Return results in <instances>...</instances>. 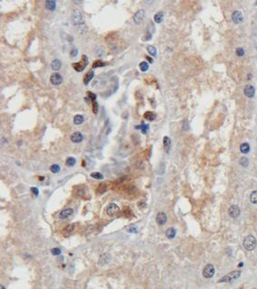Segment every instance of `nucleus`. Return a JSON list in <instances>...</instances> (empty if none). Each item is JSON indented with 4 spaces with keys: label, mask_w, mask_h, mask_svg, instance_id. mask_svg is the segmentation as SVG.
<instances>
[{
    "label": "nucleus",
    "mask_w": 257,
    "mask_h": 289,
    "mask_svg": "<svg viewBox=\"0 0 257 289\" xmlns=\"http://www.w3.org/2000/svg\"><path fill=\"white\" fill-rule=\"evenodd\" d=\"M256 244H257L256 239L254 236H252V235H248V236L245 237V239H243V247H245V248L248 251L254 250L256 247Z\"/></svg>",
    "instance_id": "f257e3e1"
},
{
    "label": "nucleus",
    "mask_w": 257,
    "mask_h": 289,
    "mask_svg": "<svg viewBox=\"0 0 257 289\" xmlns=\"http://www.w3.org/2000/svg\"><path fill=\"white\" fill-rule=\"evenodd\" d=\"M240 275H241V272L239 270L233 271L231 273L225 275V277H223L219 280V283H222V282H225V283H231V282H234L235 280H237L240 277Z\"/></svg>",
    "instance_id": "f03ea898"
},
{
    "label": "nucleus",
    "mask_w": 257,
    "mask_h": 289,
    "mask_svg": "<svg viewBox=\"0 0 257 289\" xmlns=\"http://www.w3.org/2000/svg\"><path fill=\"white\" fill-rule=\"evenodd\" d=\"M87 64H88V58H87V56L85 55H82V58H81V60L79 62L72 64V66L76 72L79 73V72H82L87 66Z\"/></svg>",
    "instance_id": "7ed1b4c3"
},
{
    "label": "nucleus",
    "mask_w": 257,
    "mask_h": 289,
    "mask_svg": "<svg viewBox=\"0 0 257 289\" xmlns=\"http://www.w3.org/2000/svg\"><path fill=\"white\" fill-rule=\"evenodd\" d=\"M214 272H215L214 266L212 264H208L204 267V269H203V275H204V277L205 278H211L214 277Z\"/></svg>",
    "instance_id": "20e7f679"
},
{
    "label": "nucleus",
    "mask_w": 257,
    "mask_h": 289,
    "mask_svg": "<svg viewBox=\"0 0 257 289\" xmlns=\"http://www.w3.org/2000/svg\"><path fill=\"white\" fill-rule=\"evenodd\" d=\"M120 211V209H119V207L116 205V204H114V203H111L109 204V206L107 207V209H106V213L107 215L109 217H114V216H116V215L119 213Z\"/></svg>",
    "instance_id": "39448f33"
},
{
    "label": "nucleus",
    "mask_w": 257,
    "mask_h": 289,
    "mask_svg": "<svg viewBox=\"0 0 257 289\" xmlns=\"http://www.w3.org/2000/svg\"><path fill=\"white\" fill-rule=\"evenodd\" d=\"M50 82L54 85H59L63 82V77L59 73H54L50 76Z\"/></svg>",
    "instance_id": "423d86ee"
},
{
    "label": "nucleus",
    "mask_w": 257,
    "mask_h": 289,
    "mask_svg": "<svg viewBox=\"0 0 257 289\" xmlns=\"http://www.w3.org/2000/svg\"><path fill=\"white\" fill-rule=\"evenodd\" d=\"M240 213H241V210L239 209V207L238 206H236V205H232L231 207L229 208V210H228V214H229V216L233 218H238L240 216Z\"/></svg>",
    "instance_id": "0eeeda50"
},
{
    "label": "nucleus",
    "mask_w": 257,
    "mask_h": 289,
    "mask_svg": "<svg viewBox=\"0 0 257 289\" xmlns=\"http://www.w3.org/2000/svg\"><path fill=\"white\" fill-rule=\"evenodd\" d=\"M243 93L248 98H253L255 95V89L252 84H247L245 89H243Z\"/></svg>",
    "instance_id": "6e6552de"
},
{
    "label": "nucleus",
    "mask_w": 257,
    "mask_h": 289,
    "mask_svg": "<svg viewBox=\"0 0 257 289\" xmlns=\"http://www.w3.org/2000/svg\"><path fill=\"white\" fill-rule=\"evenodd\" d=\"M145 10L143 9H140L138 10L136 14H134V22L136 23V24H140L142 23V21L144 20L145 18Z\"/></svg>",
    "instance_id": "1a4fd4ad"
},
{
    "label": "nucleus",
    "mask_w": 257,
    "mask_h": 289,
    "mask_svg": "<svg viewBox=\"0 0 257 289\" xmlns=\"http://www.w3.org/2000/svg\"><path fill=\"white\" fill-rule=\"evenodd\" d=\"M232 19L235 24H241L243 21V16L242 12L240 11H234L232 14Z\"/></svg>",
    "instance_id": "9d476101"
},
{
    "label": "nucleus",
    "mask_w": 257,
    "mask_h": 289,
    "mask_svg": "<svg viewBox=\"0 0 257 289\" xmlns=\"http://www.w3.org/2000/svg\"><path fill=\"white\" fill-rule=\"evenodd\" d=\"M72 22L74 25H79L83 22L82 15L80 14L78 11H75L72 15Z\"/></svg>",
    "instance_id": "9b49d317"
},
{
    "label": "nucleus",
    "mask_w": 257,
    "mask_h": 289,
    "mask_svg": "<svg viewBox=\"0 0 257 289\" xmlns=\"http://www.w3.org/2000/svg\"><path fill=\"white\" fill-rule=\"evenodd\" d=\"M166 220H167V217L165 213L164 212H159L156 216V222L158 225L160 226H163L166 223Z\"/></svg>",
    "instance_id": "f8f14e48"
},
{
    "label": "nucleus",
    "mask_w": 257,
    "mask_h": 289,
    "mask_svg": "<svg viewBox=\"0 0 257 289\" xmlns=\"http://www.w3.org/2000/svg\"><path fill=\"white\" fill-rule=\"evenodd\" d=\"M71 140L73 142H75V143H79L81 142L83 140V135H82V133L79 132V131H76V132H74L72 135H71Z\"/></svg>",
    "instance_id": "ddd939ff"
},
{
    "label": "nucleus",
    "mask_w": 257,
    "mask_h": 289,
    "mask_svg": "<svg viewBox=\"0 0 257 289\" xmlns=\"http://www.w3.org/2000/svg\"><path fill=\"white\" fill-rule=\"evenodd\" d=\"M74 213V210L72 209H65L64 210H62L60 212L59 214V218H69L71 215Z\"/></svg>",
    "instance_id": "4468645a"
},
{
    "label": "nucleus",
    "mask_w": 257,
    "mask_h": 289,
    "mask_svg": "<svg viewBox=\"0 0 257 289\" xmlns=\"http://www.w3.org/2000/svg\"><path fill=\"white\" fill-rule=\"evenodd\" d=\"M45 8L47 10L54 11L56 8V2L55 1V0H47V1H45Z\"/></svg>",
    "instance_id": "2eb2a0df"
},
{
    "label": "nucleus",
    "mask_w": 257,
    "mask_h": 289,
    "mask_svg": "<svg viewBox=\"0 0 257 289\" xmlns=\"http://www.w3.org/2000/svg\"><path fill=\"white\" fill-rule=\"evenodd\" d=\"M163 143H164V148H165V152L168 153L171 149V139L167 136H165L163 140Z\"/></svg>",
    "instance_id": "dca6fc26"
},
{
    "label": "nucleus",
    "mask_w": 257,
    "mask_h": 289,
    "mask_svg": "<svg viewBox=\"0 0 257 289\" xmlns=\"http://www.w3.org/2000/svg\"><path fill=\"white\" fill-rule=\"evenodd\" d=\"M94 75V73L93 71H89L85 73V75L84 76V84L85 85H88V84L90 83V81L93 79Z\"/></svg>",
    "instance_id": "f3484780"
},
{
    "label": "nucleus",
    "mask_w": 257,
    "mask_h": 289,
    "mask_svg": "<svg viewBox=\"0 0 257 289\" xmlns=\"http://www.w3.org/2000/svg\"><path fill=\"white\" fill-rule=\"evenodd\" d=\"M110 260V256L108 254H104L101 256L100 259H99V265L100 266H104L106 265L108 263V261Z\"/></svg>",
    "instance_id": "a211bd4d"
},
{
    "label": "nucleus",
    "mask_w": 257,
    "mask_h": 289,
    "mask_svg": "<svg viewBox=\"0 0 257 289\" xmlns=\"http://www.w3.org/2000/svg\"><path fill=\"white\" fill-rule=\"evenodd\" d=\"M61 66H62V64H61V61H59L58 59L54 60V61L51 63V68H52L54 71H58V70H60Z\"/></svg>",
    "instance_id": "6ab92c4d"
},
{
    "label": "nucleus",
    "mask_w": 257,
    "mask_h": 289,
    "mask_svg": "<svg viewBox=\"0 0 257 289\" xmlns=\"http://www.w3.org/2000/svg\"><path fill=\"white\" fill-rule=\"evenodd\" d=\"M144 117L147 121H150V122H152V121H154L155 118H156V114H155L154 112H146L144 114Z\"/></svg>",
    "instance_id": "aec40b11"
},
{
    "label": "nucleus",
    "mask_w": 257,
    "mask_h": 289,
    "mask_svg": "<svg viewBox=\"0 0 257 289\" xmlns=\"http://www.w3.org/2000/svg\"><path fill=\"white\" fill-rule=\"evenodd\" d=\"M84 121H85L84 116L81 115V114H77V115H76L75 118H74V123L76 125H80L84 123Z\"/></svg>",
    "instance_id": "412c9836"
},
{
    "label": "nucleus",
    "mask_w": 257,
    "mask_h": 289,
    "mask_svg": "<svg viewBox=\"0 0 257 289\" xmlns=\"http://www.w3.org/2000/svg\"><path fill=\"white\" fill-rule=\"evenodd\" d=\"M240 151L243 154H247L250 151V145L247 142L242 143L240 146Z\"/></svg>",
    "instance_id": "4be33fe9"
},
{
    "label": "nucleus",
    "mask_w": 257,
    "mask_h": 289,
    "mask_svg": "<svg viewBox=\"0 0 257 289\" xmlns=\"http://www.w3.org/2000/svg\"><path fill=\"white\" fill-rule=\"evenodd\" d=\"M165 235H166V237L168 238H174L175 237V235H176V231H175V229L174 227H170L166 230Z\"/></svg>",
    "instance_id": "5701e85b"
},
{
    "label": "nucleus",
    "mask_w": 257,
    "mask_h": 289,
    "mask_svg": "<svg viewBox=\"0 0 257 289\" xmlns=\"http://www.w3.org/2000/svg\"><path fill=\"white\" fill-rule=\"evenodd\" d=\"M163 19H164V14H163V12H158L156 13V14L154 15V22L155 23H161L162 21H163Z\"/></svg>",
    "instance_id": "b1692460"
},
{
    "label": "nucleus",
    "mask_w": 257,
    "mask_h": 289,
    "mask_svg": "<svg viewBox=\"0 0 257 289\" xmlns=\"http://www.w3.org/2000/svg\"><path fill=\"white\" fill-rule=\"evenodd\" d=\"M136 129H137V130H141L142 132H143L144 134H146L147 131H148V129H149V125L145 124V123H142V124H140V125L136 126Z\"/></svg>",
    "instance_id": "393cba45"
},
{
    "label": "nucleus",
    "mask_w": 257,
    "mask_h": 289,
    "mask_svg": "<svg viewBox=\"0 0 257 289\" xmlns=\"http://www.w3.org/2000/svg\"><path fill=\"white\" fill-rule=\"evenodd\" d=\"M76 160L74 157H68L65 160V164L68 167H73L74 165L76 164Z\"/></svg>",
    "instance_id": "a878e982"
},
{
    "label": "nucleus",
    "mask_w": 257,
    "mask_h": 289,
    "mask_svg": "<svg viewBox=\"0 0 257 289\" xmlns=\"http://www.w3.org/2000/svg\"><path fill=\"white\" fill-rule=\"evenodd\" d=\"M105 65H106V63L101 61V60H96V61H94L93 63V68H98V67H103Z\"/></svg>",
    "instance_id": "bb28decb"
},
{
    "label": "nucleus",
    "mask_w": 257,
    "mask_h": 289,
    "mask_svg": "<svg viewBox=\"0 0 257 289\" xmlns=\"http://www.w3.org/2000/svg\"><path fill=\"white\" fill-rule=\"evenodd\" d=\"M250 201L253 204H257V190H254L250 194Z\"/></svg>",
    "instance_id": "cd10ccee"
},
{
    "label": "nucleus",
    "mask_w": 257,
    "mask_h": 289,
    "mask_svg": "<svg viewBox=\"0 0 257 289\" xmlns=\"http://www.w3.org/2000/svg\"><path fill=\"white\" fill-rule=\"evenodd\" d=\"M147 52L150 53L151 55H153L154 57L156 56V48L154 47L153 45H148L147 46Z\"/></svg>",
    "instance_id": "c85d7f7f"
},
{
    "label": "nucleus",
    "mask_w": 257,
    "mask_h": 289,
    "mask_svg": "<svg viewBox=\"0 0 257 289\" xmlns=\"http://www.w3.org/2000/svg\"><path fill=\"white\" fill-rule=\"evenodd\" d=\"M139 68L142 72H145L149 68V64H148L147 62H141L139 64Z\"/></svg>",
    "instance_id": "c756f323"
},
{
    "label": "nucleus",
    "mask_w": 257,
    "mask_h": 289,
    "mask_svg": "<svg viewBox=\"0 0 257 289\" xmlns=\"http://www.w3.org/2000/svg\"><path fill=\"white\" fill-rule=\"evenodd\" d=\"M106 190H107V186H106V184L102 183V184H100V185L98 186L97 192L100 193V194H103V193H105V192L106 191Z\"/></svg>",
    "instance_id": "7c9ffc66"
},
{
    "label": "nucleus",
    "mask_w": 257,
    "mask_h": 289,
    "mask_svg": "<svg viewBox=\"0 0 257 289\" xmlns=\"http://www.w3.org/2000/svg\"><path fill=\"white\" fill-rule=\"evenodd\" d=\"M91 177L94 179H104V175L102 173L100 172H92L91 173Z\"/></svg>",
    "instance_id": "2f4dec72"
},
{
    "label": "nucleus",
    "mask_w": 257,
    "mask_h": 289,
    "mask_svg": "<svg viewBox=\"0 0 257 289\" xmlns=\"http://www.w3.org/2000/svg\"><path fill=\"white\" fill-rule=\"evenodd\" d=\"M50 171L53 172V173H57L60 171V166L57 165V164H53L50 166Z\"/></svg>",
    "instance_id": "473e14b6"
},
{
    "label": "nucleus",
    "mask_w": 257,
    "mask_h": 289,
    "mask_svg": "<svg viewBox=\"0 0 257 289\" xmlns=\"http://www.w3.org/2000/svg\"><path fill=\"white\" fill-rule=\"evenodd\" d=\"M240 164L243 166V167H247L248 164H249V160L246 157H242L240 159Z\"/></svg>",
    "instance_id": "72a5a7b5"
},
{
    "label": "nucleus",
    "mask_w": 257,
    "mask_h": 289,
    "mask_svg": "<svg viewBox=\"0 0 257 289\" xmlns=\"http://www.w3.org/2000/svg\"><path fill=\"white\" fill-rule=\"evenodd\" d=\"M92 105H93V112L94 114H97L98 112V103H96V101H93L92 102Z\"/></svg>",
    "instance_id": "f704fd0d"
},
{
    "label": "nucleus",
    "mask_w": 257,
    "mask_h": 289,
    "mask_svg": "<svg viewBox=\"0 0 257 289\" xmlns=\"http://www.w3.org/2000/svg\"><path fill=\"white\" fill-rule=\"evenodd\" d=\"M74 228H75V225H68V226H67V227H65V229H64V231L65 232V233H71L73 230H74Z\"/></svg>",
    "instance_id": "c9c22d12"
},
{
    "label": "nucleus",
    "mask_w": 257,
    "mask_h": 289,
    "mask_svg": "<svg viewBox=\"0 0 257 289\" xmlns=\"http://www.w3.org/2000/svg\"><path fill=\"white\" fill-rule=\"evenodd\" d=\"M86 93H87V96L90 98V100L92 101V102L93 101H96V93H93L92 92H87Z\"/></svg>",
    "instance_id": "e433bc0d"
},
{
    "label": "nucleus",
    "mask_w": 257,
    "mask_h": 289,
    "mask_svg": "<svg viewBox=\"0 0 257 289\" xmlns=\"http://www.w3.org/2000/svg\"><path fill=\"white\" fill-rule=\"evenodd\" d=\"M235 53H236V55L237 56L242 57L243 55H245V50H243V48H237L235 51Z\"/></svg>",
    "instance_id": "4c0bfd02"
},
{
    "label": "nucleus",
    "mask_w": 257,
    "mask_h": 289,
    "mask_svg": "<svg viewBox=\"0 0 257 289\" xmlns=\"http://www.w3.org/2000/svg\"><path fill=\"white\" fill-rule=\"evenodd\" d=\"M51 253H52V255H54V256H58V255L61 254V250L57 247H55V248H52L51 249Z\"/></svg>",
    "instance_id": "58836bf2"
},
{
    "label": "nucleus",
    "mask_w": 257,
    "mask_h": 289,
    "mask_svg": "<svg viewBox=\"0 0 257 289\" xmlns=\"http://www.w3.org/2000/svg\"><path fill=\"white\" fill-rule=\"evenodd\" d=\"M77 53H78V50H77V49H73V50H71V52H70V55H71L72 57H75V56L77 55Z\"/></svg>",
    "instance_id": "ea45409f"
},
{
    "label": "nucleus",
    "mask_w": 257,
    "mask_h": 289,
    "mask_svg": "<svg viewBox=\"0 0 257 289\" xmlns=\"http://www.w3.org/2000/svg\"><path fill=\"white\" fill-rule=\"evenodd\" d=\"M30 190H31V191L33 192V194L35 195V196H37V195H38V193H39V192H38V190H37V188L32 187Z\"/></svg>",
    "instance_id": "a19ab883"
},
{
    "label": "nucleus",
    "mask_w": 257,
    "mask_h": 289,
    "mask_svg": "<svg viewBox=\"0 0 257 289\" xmlns=\"http://www.w3.org/2000/svg\"><path fill=\"white\" fill-rule=\"evenodd\" d=\"M146 58L148 59V61H149L150 63H152V62H153V59H152V58H150L149 56H146Z\"/></svg>",
    "instance_id": "79ce46f5"
},
{
    "label": "nucleus",
    "mask_w": 257,
    "mask_h": 289,
    "mask_svg": "<svg viewBox=\"0 0 257 289\" xmlns=\"http://www.w3.org/2000/svg\"><path fill=\"white\" fill-rule=\"evenodd\" d=\"M1 289H6V288H5V286H1Z\"/></svg>",
    "instance_id": "37998d69"
}]
</instances>
